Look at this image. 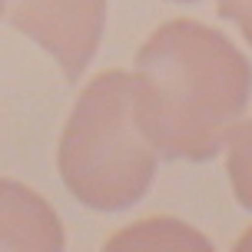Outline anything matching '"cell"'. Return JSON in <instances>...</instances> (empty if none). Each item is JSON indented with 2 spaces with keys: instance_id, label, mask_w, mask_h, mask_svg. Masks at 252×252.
I'll return each instance as SVG.
<instances>
[{
  "instance_id": "3957f363",
  "label": "cell",
  "mask_w": 252,
  "mask_h": 252,
  "mask_svg": "<svg viewBox=\"0 0 252 252\" xmlns=\"http://www.w3.org/2000/svg\"><path fill=\"white\" fill-rule=\"evenodd\" d=\"M10 24L37 40L76 83L103 40L106 0H10Z\"/></svg>"
},
{
  "instance_id": "7a4b0ae2",
  "label": "cell",
  "mask_w": 252,
  "mask_h": 252,
  "mask_svg": "<svg viewBox=\"0 0 252 252\" xmlns=\"http://www.w3.org/2000/svg\"><path fill=\"white\" fill-rule=\"evenodd\" d=\"M63 186L90 209L136 206L156 176V150L133 110V73L106 70L76 96L57 150Z\"/></svg>"
},
{
  "instance_id": "5b68a950",
  "label": "cell",
  "mask_w": 252,
  "mask_h": 252,
  "mask_svg": "<svg viewBox=\"0 0 252 252\" xmlns=\"http://www.w3.org/2000/svg\"><path fill=\"white\" fill-rule=\"evenodd\" d=\"M106 249H213V242L179 219L153 216L106 239Z\"/></svg>"
},
{
  "instance_id": "30bf717a",
  "label": "cell",
  "mask_w": 252,
  "mask_h": 252,
  "mask_svg": "<svg viewBox=\"0 0 252 252\" xmlns=\"http://www.w3.org/2000/svg\"><path fill=\"white\" fill-rule=\"evenodd\" d=\"M0 17H3V0H0Z\"/></svg>"
},
{
  "instance_id": "9c48e42d",
  "label": "cell",
  "mask_w": 252,
  "mask_h": 252,
  "mask_svg": "<svg viewBox=\"0 0 252 252\" xmlns=\"http://www.w3.org/2000/svg\"><path fill=\"white\" fill-rule=\"evenodd\" d=\"M176 3H196V0H176Z\"/></svg>"
},
{
  "instance_id": "ba28073f",
  "label": "cell",
  "mask_w": 252,
  "mask_h": 252,
  "mask_svg": "<svg viewBox=\"0 0 252 252\" xmlns=\"http://www.w3.org/2000/svg\"><path fill=\"white\" fill-rule=\"evenodd\" d=\"M236 249H239V252L252 249V229H249V232H246V236H239V242H236Z\"/></svg>"
},
{
  "instance_id": "277c9868",
  "label": "cell",
  "mask_w": 252,
  "mask_h": 252,
  "mask_svg": "<svg viewBox=\"0 0 252 252\" xmlns=\"http://www.w3.org/2000/svg\"><path fill=\"white\" fill-rule=\"evenodd\" d=\"M66 246L60 216L30 186L0 176V249L57 252Z\"/></svg>"
},
{
  "instance_id": "52a82bcc",
  "label": "cell",
  "mask_w": 252,
  "mask_h": 252,
  "mask_svg": "<svg viewBox=\"0 0 252 252\" xmlns=\"http://www.w3.org/2000/svg\"><path fill=\"white\" fill-rule=\"evenodd\" d=\"M216 7H219V17H226L239 27L242 37L252 47V0H216Z\"/></svg>"
},
{
  "instance_id": "8992f818",
  "label": "cell",
  "mask_w": 252,
  "mask_h": 252,
  "mask_svg": "<svg viewBox=\"0 0 252 252\" xmlns=\"http://www.w3.org/2000/svg\"><path fill=\"white\" fill-rule=\"evenodd\" d=\"M229 159H226V169H229V179H232V192L239 206L252 209V120H242L229 129Z\"/></svg>"
},
{
  "instance_id": "6da1fadb",
  "label": "cell",
  "mask_w": 252,
  "mask_h": 252,
  "mask_svg": "<svg viewBox=\"0 0 252 252\" xmlns=\"http://www.w3.org/2000/svg\"><path fill=\"white\" fill-rule=\"evenodd\" d=\"M249 96V60L226 33L199 20H169L136 53L133 110L163 159H213Z\"/></svg>"
}]
</instances>
